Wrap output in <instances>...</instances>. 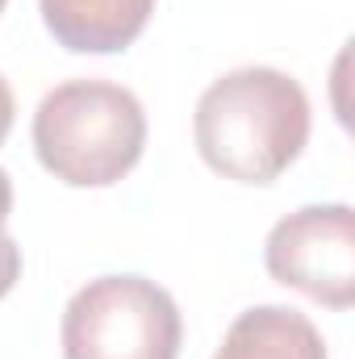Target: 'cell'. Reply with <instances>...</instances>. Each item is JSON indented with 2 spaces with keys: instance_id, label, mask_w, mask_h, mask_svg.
I'll use <instances>...</instances> for the list:
<instances>
[{
  "instance_id": "cell-5",
  "label": "cell",
  "mask_w": 355,
  "mask_h": 359,
  "mask_svg": "<svg viewBox=\"0 0 355 359\" xmlns=\"http://www.w3.org/2000/svg\"><path fill=\"white\" fill-rule=\"evenodd\" d=\"M46 29L72 55H117L151 21L155 0H38Z\"/></svg>"
},
{
  "instance_id": "cell-9",
  "label": "cell",
  "mask_w": 355,
  "mask_h": 359,
  "mask_svg": "<svg viewBox=\"0 0 355 359\" xmlns=\"http://www.w3.org/2000/svg\"><path fill=\"white\" fill-rule=\"evenodd\" d=\"M8 213H13V180H8L4 168H0V226L8 222Z\"/></svg>"
},
{
  "instance_id": "cell-3",
  "label": "cell",
  "mask_w": 355,
  "mask_h": 359,
  "mask_svg": "<svg viewBox=\"0 0 355 359\" xmlns=\"http://www.w3.org/2000/svg\"><path fill=\"white\" fill-rule=\"evenodd\" d=\"M63 359H180L184 318L147 276H96L63 309Z\"/></svg>"
},
{
  "instance_id": "cell-6",
  "label": "cell",
  "mask_w": 355,
  "mask_h": 359,
  "mask_svg": "<svg viewBox=\"0 0 355 359\" xmlns=\"http://www.w3.org/2000/svg\"><path fill=\"white\" fill-rule=\"evenodd\" d=\"M213 359H326V343L301 309L255 305L230 322Z\"/></svg>"
},
{
  "instance_id": "cell-10",
  "label": "cell",
  "mask_w": 355,
  "mask_h": 359,
  "mask_svg": "<svg viewBox=\"0 0 355 359\" xmlns=\"http://www.w3.org/2000/svg\"><path fill=\"white\" fill-rule=\"evenodd\" d=\"M4 4H8V0H0V13H4Z\"/></svg>"
},
{
  "instance_id": "cell-7",
  "label": "cell",
  "mask_w": 355,
  "mask_h": 359,
  "mask_svg": "<svg viewBox=\"0 0 355 359\" xmlns=\"http://www.w3.org/2000/svg\"><path fill=\"white\" fill-rule=\"evenodd\" d=\"M17 280H21V247H17L13 234L0 226V301L13 292Z\"/></svg>"
},
{
  "instance_id": "cell-4",
  "label": "cell",
  "mask_w": 355,
  "mask_h": 359,
  "mask_svg": "<svg viewBox=\"0 0 355 359\" xmlns=\"http://www.w3.org/2000/svg\"><path fill=\"white\" fill-rule=\"evenodd\" d=\"M267 276L326 309L355 305V209L305 205L272 226L264 243Z\"/></svg>"
},
{
  "instance_id": "cell-2",
  "label": "cell",
  "mask_w": 355,
  "mask_h": 359,
  "mask_svg": "<svg viewBox=\"0 0 355 359\" xmlns=\"http://www.w3.org/2000/svg\"><path fill=\"white\" fill-rule=\"evenodd\" d=\"M42 168L72 188H109L130 176L147 151L142 100L109 80H67L34 113Z\"/></svg>"
},
{
  "instance_id": "cell-8",
  "label": "cell",
  "mask_w": 355,
  "mask_h": 359,
  "mask_svg": "<svg viewBox=\"0 0 355 359\" xmlns=\"http://www.w3.org/2000/svg\"><path fill=\"white\" fill-rule=\"evenodd\" d=\"M13 88H8V80L0 76V142L8 138V130H13Z\"/></svg>"
},
{
  "instance_id": "cell-1",
  "label": "cell",
  "mask_w": 355,
  "mask_h": 359,
  "mask_svg": "<svg viewBox=\"0 0 355 359\" xmlns=\"http://www.w3.org/2000/svg\"><path fill=\"white\" fill-rule=\"evenodd\" d=\"M201 159L239 184H276L309 142V96L276 67H234L192 113Z\"/></svg>"
}]
</instances>
